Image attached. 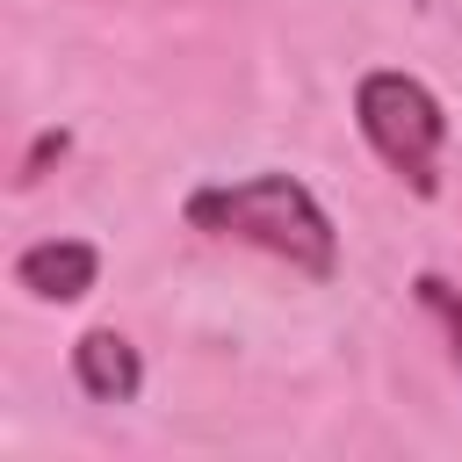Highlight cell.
Segmentation results:
<instances>
[{"label": "cell", "instance_id": "1", "mask_svg": "<svg viewBox=\"0 0 462 462\" xmlns=\"http://www.w3.org/2000/svg\"><path fill=\"white\" fill-rule=\"evenodd\" d=\"M180 217H188V231L253 245V253L282 260L303 282H332L339 274V224H332V209L282 166H260V173H238V180H195L180 195Z\"/></svg>", "mask_w": 462, "mask_h": 462}, {"label": "cell", "instance_id": "3", "mask_svg": "<svg viewBox=\"0 0 462 462\" xmlns=\"http://www.w3.org/2000/svg\"><path fill=\"white\" fill-rule=\"evenodd\" d=\"M7 282L29 296V303H87L94 282H101V245L94 238H29L7 267Z\"/></svg>", "mask_w": 462, "mask_h": 462}, {"label": "cell", "instance_id": "4", "mask_svg": "<svg viewBox=\"0 0 462 462\" xmlns=\"http://www.w3.org/2000/svg\"><path fill=\"white\" fill-rule=\"evenodd\" d=\"M72 383L87 404H137L144 397V354L116 325H87L72 339Z\"/></svg>", "mask_w": 462, "mask_h": 462}, {"label": "cell", "instance_id": "2", "mask_svg": "<svg viewBox=\"0 0 462 462\" xmlns=\"http://www.w3.org/2000/svg\"><path fill=\"white\" fill-rule=\"evenodd\" d=\"M354 130L361 144L383 159V173H397L404 195L433 202L440 195V159H448V101L404 72V65H368L354 79Z\"/></svg>", "mask_w": 462, "mask_h": 462}, {"label": "cell", "instance_id": "6", "mask_svg": "<svg viewBox=\"0 0 462 462\" xmlns=\"http://www.w3.org/2000/svg\"><path fill=\"white\" fill-rule=\"evenodd\" d=\"M65 152H72V130H36V144H29V159H22V173H14V180H22V188H29V180H43V166H51V159H65Z\"/></svg>", "mask_w": 462, "mask_h": 462}, {"label": "cell", "instance_id": "7", "mask_svg": "<svg viewBox=\"0 0 462 462\" xmlns=\"http://www.w3.org/2000/svg\"><path fill=\"white\" fill-rule=\"evenodd\" d=\"M411 7H426V0H411Z\"/></svg>", "mask_w": 462, "mask_h": 462}, {"label": "cell", "instance_id": "5", "mask_svg": "<svg viewBox=\"0 0 462 462\" xmlns=\"http://www.w3.org/2000/svg\"><path fill=\"white\" fill-rule=\"evenodd\" d=\"M411 296H419V310L448 332V354H455V368H462V289H455L440 267H426V274H411Z\"/></svg>", "mask_w": 462, "mask_h": 462}]
</instances>
